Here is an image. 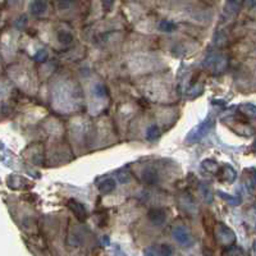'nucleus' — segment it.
I'll return each instance as SVG.
<instances>
[{
    "label": "nucleus",
    "instance_id": "11",
    "mask_svg": "<svg viewBox=\"0 0 256 256\" xmlns=\"http://www.w3.org/2000/svg\"><path fill=\"white\" fill-rule=\"evenodd\" d=\"M159 28L164 32H172L176 30V24L170 20H163V22H160Z\"/></svg>",
    "mask_w": 256,
    "mask_h": 256
},
{
    "label": "nucleus",
    "instance_id": "5",
    "mask_svg": "<svg viewBox=\"0 0 256 256\" xmlns=\"http://www.w3.org/2000/svg\"><path fill=\"white\" fill-rule=\"evenodd\" d=\"M48 4L45 0H35L32 2V4L30 6V12L34 16H41L46 12Z\"/></svg>",
    "mask_w": 256,
    "mask_h": 256
},
{
    "label": "nucleus",
    "instance_id": "9",
    "mask_svg": "<svg viewBox=\"0 0 256 256\" xmlns=\"http://www.w3.org/2000/svg\"><path fill=\"white\" fill-rule=\"evenodd\" d=\"M159 136H160V131L156 126H152V127L148 130V132H146V138H148V141L156 140V138H159Z\"/></svg>",
    "mask_w": 256,
    "mask_h": 256
},
{
    "label": "nucleus",
    "instance_id": "15",
    "mask_svg": "<svg viewBox=\"0 0 256 256\" xmlns=\"http://www.w3.org/2000/svg\"><path fill=\"white\" fill-rule=\"evenodd\" d=\"M100 2H102V8L105 9H110L112 6L114 4V0H100Z\"/></svg>",
    "mask_w": 256,
    "mask_h": 256
},
{
    "label": "nucleus",
    "instance_id": "8",
    "mask_svg": "<svg viewBox=\"0 0 256 256\" xmlns=\"http://www.w3.org/2000/svg\"><path fill=\"white\" fill-rule=\"evenodd\" d=\"M58 41L60 42V44L63 45H68L70 44L73 41V36L70 32L68 31H59L58 34Z\"/></svg>",
    "mask_w": 256,
    "mask_h": 256
},
{
    "label": "nucleus",
    "instance_id": "12",
    "mask_svg": "<svg viewBox=\"0 0 256 256\" xmlns=\"http://www.w3.org/2000/svg\"><path fill=\"white\" fill-rule=\"evenodd\" d=\"M94 92H95V95L98 96V98H105L106 94H108V91H106V88H105L102 84H99L94 88Z\"/></svg>",
    "mask_w": 256,
    "mask_h": 256
},
{
    "label": "nucleus",
    "instance_id": "2",
    "mask_svg": "<svg viewBox=\"0 0 256 256\" xmlns=\"http://www.w3.org/2000/svg\"><path fill=\"white\" fill-rule=\"evenodd\" d=\"M173 236H174L176 241L180 244H184V246H188L192 244V238L190 236V233L187 232L186 228L184 227H177L173 230Z\"/></svg>",
    "mask_w": 256,
    "mask_h": 256
},
{
    "label": "nucleus",
    "instance_id": "13",
    "mask_svg": "<svg viewBox=\"0 0 256 256\" xmlns=\"http://www.w3.org/2000/svg\"><path fill=\"white\" fill-rule=\"evenodd\" d=\"M46 58H48V52H45V50H41V52H38L35 56L36 60H38V62H44Z\"/></svg>",
    "mask_w": 256,
    "mask_h": 256
},
{
    "label": "nucleus",
    "instance_id": "10",
    "mask_svg": "<svg viewBox=\"0 0 256 256\" xmlns=\"http://www.w3.org/2000/svg\"><path fill=\"white\" fill-rule=\"evenodd\" d=\"M152 254H159V255H172V248L169 246V244H162L159 246V250H155L154 246H152Z\"/></svg>",
    "mask_w": 256,
    "mask_h": 256
},
{
    "label": "nucleus",
    "instance_id": "3",
    "mask_svg": "<svg viewBox=\"0 0 256 256\" xmlns=\"http://www.w3.org/2000/svg\"><path fill=\"white\" fill-rule=\"evenodd\" d=\"M148 219H150V222H152V224H155V226H158V227H160V226H163L164 223H166V212H164L163 209H152L150 212H148Z\"/></svg>",
    "mask_w": 256,
    "mask_h": 256
},
{
    "label": "nucleus",
    "instance_id": "1",
    "mask_svg": "<svg viewBox=\"0 0 256 256\" xmlns=\"http://www.w3.org/2000/svg\"><path fill=\"white\" fill-rule=\"evenodd\" d=\"M210 128H212V120H205L202 124L198 126L195 131L190 134L188 138H187V141H188V142H196V141H200L201 138H202V137L208 134V131H209Z\"/></svg>",
    "mask_w": 256,
    "mask_h": 256
},
{
    "label": "nucleus",
    "instance_id": "4",
    "mask_svg": "<svg viewBox=\"0 0 256 256\" xmlns=\"http://www.w3.org/2000/svg\"><path fill=\"white\" fill-rule=\"evenodd\" d=\"M68 208L72 210V212L76 216V218L78 220H84L86 216H88V212L84 209V206L80 202H77L76 200H70L68 201Z\"/></svg>",
    "mask_w": 256,
    "mask_h": 256
},
{
    "label": "nucleus",
    "instance_id": "14",
    "mask_svg": "<svg viewBox=\"0 0 256 256\" xmlns=\"http://www.w3.org/2000/svg\"><path fill=\"white\" fill-rule=\"evenodd\" d=\"M58 3V6L60 9H66L70 6V0H56Z\"/></svg>",
    "mask_w": 256,
    "mask_h": 256
},
{
    "label": "nucleus",
    "instance_id": "6",
    "mask_svg": "<svg viewBox=\"0 0 256 256\" xmlns=\"http://www.w3.org/2000/svg\"><path fill=\"white\" fill-rule=\"evenodd\" d=\"M116 180H113V178H106V180H104L102 184H100L99 190L102 194H110V192H113L114 190H116Z\"/></svg>",
    "mask_w": 256,
    "mask_h": 256
},
{
    "label": "nucleus",
    "instance_id": "7",
    "mask_svg": "<svg viewBox=\"0 0 256 256\" xmlns=\"http://www.w3.org/2000/svg\"><path fill=\"white\" fill-rule=\"evenodd\" d=\"M142 180L145 184H155L158 182V180H159V177H158L156 172H154V170H152V169H148V170H145V172H144Z\"/></svg>",
    "mask_w": 256,
    "mask_h": 256
}]
</instances>
